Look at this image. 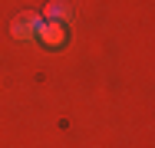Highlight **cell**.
Returning <instances> with one entry per match:
<instances>
[{
    "label": "cell",
    "instance_id": "6da1fadb",
    "mask_svg": "<svg viewBox=\"0 0 155 148\" xmlns=\"http://www.w3.org/2000/svg\"><path fill=\"white\" fill-rule=\"evenodd\" d=\"M33 40H40L46 50H63V46H66V30H63V23L40 20V23H36V36H33Z\"/></svg>",
    "mask_w": 155,
    "mask_h": 148
},
{
    "label": "cell",
    "instance_id": "7a4b0ae2",
    "mask_svg": "<svg viewBox=\"0 0 155 148\" xmlns=\"http://www.w3.org/2000/svg\"><path fill=\"white\" fill-rule=\"evenodd\" d=\"M36 23H40V17H36V13H23V17L13 23V36H17V40H23V43H30L33 36H36Z\"/></svg>",
    "mask_w": 155,
    "mask_h": 148
},
{
    "label": "cell",
    "instance_id": "3957f363",
    "mask_svg": "<svg viewBox=\"0 0 155 148\" xmlns=\"http://www.w3.org/2000/svg\"><path fill=\"white\" fill-rule=\"evenodd\" d=\"M66 13H69V10H66V7H63L60 0H50V3H46V10H43V17H40V20H50V23H63V20H66Z\"/></svg>",
    "mask_w": 155,
    "mask_h": 148
}]
</instances>
